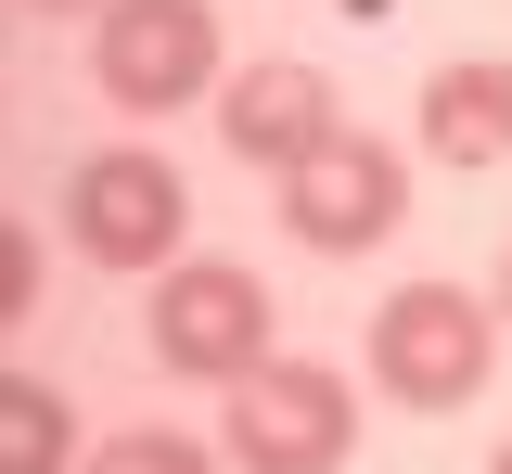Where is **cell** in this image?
<instances>
[{"mask_svg": "<svg viewBox=\"0 0 512 474\" xmlns=\"http://www.w3.org/2000/svg\"><path fill=\"white\" fill-rule=\"evenodd\" d=\"M500 295H474V282H397L372 308V385L397 410H474L487 398V372H500Z\"/></svg>", "mask_w": 512, "mask_h": 474, "instance_id": "1", "label": "cell"}, {"mask_svg": "<svg viewBox=\"0 0 512 474\" xmlns=\"http://www.w3.org/2000/svg\"><path fill=\"white\" fill-rule=\"evenodd\" d=\"M64 244L116 282H154L192 257V180L154 154V141H116V154H77L64 180Z\"/></svg>", "mask_w": 512, "mask_h": 474, "instance_id": "2", "label": "cell"}, {"mask_svg": "<svg viewBox=\"0 0 512 474\" xmlns=\"http://www.w3.org/2000/svg\"><path fill=\"white\" fill-rule=\"evenodd\" d=\"M218 0H103L90 13V90L116 103V116H180V103H218Z\"/></svg>", "mask_w": 512, "mask_h": 474, "instance_id": "3", "label": "cell"}, {"mask_svg": "<svg viewBox=\"0 0 512 474\" xmlns=\"http://www.w3.org/2000/svg\"><path fill=\"white\" fill-rule=\"evenodd\" d=\"M269 321H282L269 282L231 270V257H180V270H154V308H141L154 372H180V385H244L256 359H282Z\"/></svg>", "mask_w": 512, "mask_h": 474, "instance_id": "4", "label": "cell"}, {"mask_svg": "<svg viewBox=\"0 0 512 474\" xmlns=\"http://www.w3.org/2000/svg\"><path fill=\"white\" fill-rule=\"evenodd\" d=\"M231 398V474H346L359 449V385L333 359H256Z\"/></svg>", "mask_w": 512, "mask_h": 474, "instance_id": "5", "label": "cell"}, {"mask_svg": "<svg viewBox=\"0 0 512 474\" xmlns=\"http://www.w3.org/2000/svg\"><path fill=\"white\" fill-rule=\"evenodd\" d=\"M397 218H410V154L372 141V129H333L282 180V231L308 257H372V244H397Z\"/></svg>", "mask_w": 512, "mask_h": 474, "instance_id": "6", "label": "cell"}, {"mask_svg": "<svg viewBox=\"0 0 512 474\" xmlns=\"http://www.w3.org/2000/svg\"><path fill=\"white\" fill-rule=\"evenodd\" d=\"M333 129H346V103H333V77H320L308 52H256V65L218 77V141H231L244 167H269V180H295Z\"/></svg>", "mask_w": 512, "mask_h": 474, "instance_id": "7", "label": "cell"}, {"mask_svg": "<svg viewBox=\"0 0 512 474\" xmlns=\"http://www.w3.org/2000/svg\"><path fill=\"white\" fill-rule=\"evenodd\" d=\"M423 154L461 167V180L512 167V65H500V52H461V65L423 77Z\"/></svg>", "mask_w": 512, "mask_h": 474, "instance_id": "8", "label": "cell"}, {"mask_svg": "<svg viewBox=\"0 0 512 474\" xmlns=\"http://www.w3.org/2000/svg\"><path fill=\"white\" fill-rule=\"evenodd\" d=\"M77 462V410L39 372H0V474H64Z\"/></svg>", "mask_w": 512, "mask_h": 474, "instance_id": "9", "label": "cell"}, {"mask_svg": "<svg viewBox=\"0 0 512 474\" xmlns=\"http://www.w3.org/2000/svg\"><path fill=\"white\" fill-rule=\"evenodd\" d=\"M90 474H218V449H205V436H180V423H128V436H103V449H90Z\"/></svg>", "mask_w": 512, "mask_h": 474, "instance_id": "10", "label": "cell"}, {"mask_svg": "<svg viewBox=\"0 0 512 474\" xmlns=\"http://www.w3.org/2000/svg\"><path fill=\"white\" fill-rule=\"evenodd\" d=\"M26 295H39V244L0 231V321H26Z\"/></svg>", "mask_w": 512, "mask_h": 474, "instance_id": "11", "label": "cell"}, {"mask_svg": "<svg viewBox=\"0 0 512 474\" xmlns=\"http://www.w3.org/2000/svg\"><path fill=\"white\" fill-rule=\"evenodd\" d=\"M13 13H103V0H13Z\"/></svg>", "mask_w": 512, "mask_h": 474, "instance_id": "12", "label": "cell"}, {"mask_svg": "<svg viewBox=\"0 0 512 474\" xmlns=\"http://www.w3.org/2000/svg\"><path fill=\"white\" fill-rule=\"evenodd\" d=\"M487 295H500V321H512V244H500V282H487Z\"/></svg>", "mask_w": 512, "mask_h": 474, "instance_id": "13", "label": "cell"}, {"mask_svg": "<svg viewBox=\"0 0 512 474\" xmlns=\"http://www.w3.org/2000/svg\"><path fill=\"white\" fill-rule=\"evenodd\" d=\"M487 474H512V436H500V449H487Z\"/></svg>", "mask_w": 512, "mask_h": 474, "instance_id": "14", "label": "cell"}]
</instances>
